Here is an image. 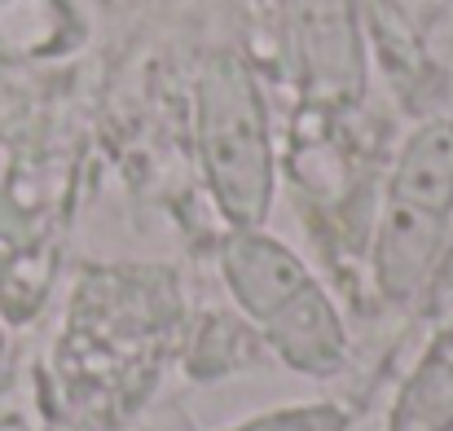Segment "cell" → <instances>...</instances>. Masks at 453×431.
I'll list each match as a JSON object with an SVG mask.
<instances>
[{"label": "cell", "instance_id": "cell-3", "mask_svg": "<svg viewBox=\"0 0 453 431\" xmlns=\"http://www.w3.org/2000/svg\"><path fill=\"white\" fill-rule=\"evenodd\" d=\"M453 234V119H427L401 145L370 251L388 304H414L436 282Z\"/></svg>", "mask_w": 453, "mask_h": 431}, {"label": "cell", "instance_id": "cell-2", "mask_svg": "<svg viewBox=\"0 0 453 431\" xmlns=\"http://www.w3.org/2000/svg\"><path fill=\"white\" fill-rule=\"evenodd\" d=\"M194 137L207 194L229 229H265L278 167L269 106L238 53H211L194 84Z\"/></svg>", "mask_w": 453, "mask_h": 431}, {"label": "cell", "instance_id": "cell-6", "mask_svg": "<svg viewBox=\"0 0 453 431\" xmlns=\"http://www.w3.org/2000/svg\"><path fill=\"white\" fill-rule=\"evenodd\" d=\"M0 361H4V321H0Z\"/></svg>", "mask_w": 453, "mask_h": 431}, {"label": "cell", "instance_id": "cell-5", "mask_svg": "<svg viewBox=\"0 0 453 431\" xmlns=\"http://www.w3.org/2000/svg\"><path fill=\"white\" fill-rule=\"evenodd\" d=\"M220 431H348V414L339 405H282V410H265L251 414L242 423H229Z\"/></svg>", "mask_w": 453, "mask_h": 431}, {"label": "cell", "instance_id": "cell-1", "mask_svg": "<svg viewBox=\"0 0 453 431\" xmlns=\"http://www.w3.org/2000/svg\"><path fill=\"white\" fill-rule=\"evenodd\" d=\"M220 278L269 343V352L308 379H334L348 361V330L326 287L300 256L265 229H229L220 242Z\"/></svg>", "mask_w": 453, "mask_h": 431}, {"label": "cell", "instance_id": "cell-4", "mask_svg": "<svg viewBox=\"0 0 453 431\" xmlns=\"http://www.w3.org/2000/svg\"><path fill=\"white\" fill-rule=\"evenodd\" d=\"M388 431H453V317L432 335L401 383Z\"/></svg>", "mask_w": 453, "mask_h": 431}]
</instances>
